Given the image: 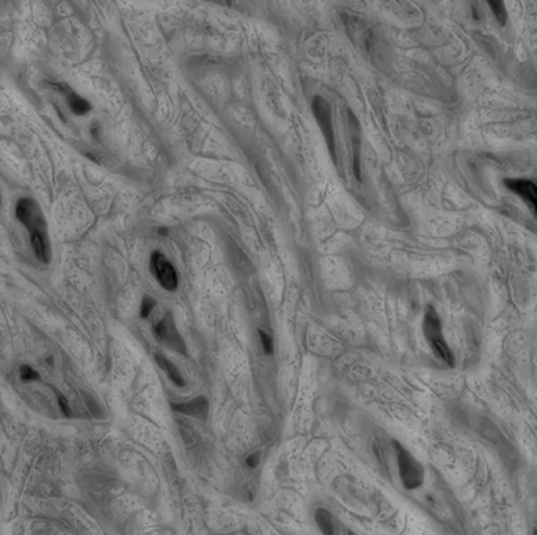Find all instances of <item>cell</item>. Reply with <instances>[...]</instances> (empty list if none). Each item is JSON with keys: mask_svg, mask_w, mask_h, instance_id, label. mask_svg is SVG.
I'll list each match as a JSON object with an SVG mask.
<instances>
[{"mask_svg": "<svg viewBox=\"0 0 537 535\" xmlns=\"http://www.w3.org/2000/svg\"><path fill=\"white\" fill-rule=\"evenodd\" d=\"M172 408L175 411H179V413H184V414H189V416H193V417H200V419H206L207 417V402L204 397H196V399H192L189 402H184V403H172Z\"/></svg>", "mask_w": 537, "mask_h": 535, "instance_id": "9", "label": "cell"}, {"mask_svg": "<svg viewBox=\"0 0 537 535\" xmlns=\"http://www.w3.org/2000/svg\"><path fill=\"white\" fill-rule=\"evenodd\" d=\"M58 402H60V407L63 405V411L64 413H66V414H69V407H68V403H66V400H64V397L63 396H58Z\"/></svg>", "mask_w": 537, "mask_h": 535, "instance_id": "18", "label": "cell"}, {"mask_svg": "<svg viewBox=\"0 0 537 535\" xmlns=\"http://www.w3.org/2000/svg\"><path fill=\"white\" fill-rule=\"evenodd\" d=\"M347 120L350 127V138H352V160H353V174L357 179H361V165H360V151H361V141H360V124L350 110L347 112Z\"/></svg>", "mask_w": 537, "mask_h": 535, "instance_id": "8", "label": "cell"}, {"mask_svg": "<svg viewBox=\"0 0 537 535\" xmlns=\"http://www.w3.org/2000/svg\"><path fill=\"white\" fill-rule=\"evenodd\" d=\"M21 378L24 382H35V380H39V374L33 368L25 364V366H21Z\"/></svg>", "mask_w": 537, "mask_h": 535, "instance_id": "15", "label": "cell"}, {"mask_svg": "<svg viewBox=\"0 0 537 535\" xmlns=\"http://www.w3.org/2000/svg\"><path fill=\"white\" fill-rule=\"evenodd\" d=\"M64 91V95H66V99H68V106H69V109H71V112L74 113V115H79V116H82V115H87L90 110H91V104L85 99V98H82V96H79L77 93H74V91L72 90H63Z\"/></svg>", "mask_w": 537, "mask_h": 535, "instance_id": "10", "label": "cell"}, {"mask_svg": "<svg viewBox=\"0 0 537 535\" xmlns=\"http://www.w3.org/2000/svg\"><path fill=\"white\" fill-rule=\"evenodd\" d=\"M0 203H2V200H0Z\"/></svg>", "mask_w": 537, "mask_h": 535, "instance_id": "20", "label": "cell"}, {"mask_svg": "<svg viewBox=\"0 0 537 535\" xmlns=\"http://www.w3.org/2000/svg\"><path fill=\"white\" fill-rule=\"evenodd\" d=\"M393 448L396 451L399 474H401V480H402L404 487L409 490L418 488L423 484V479H424L423 466L418 463L412 457V454L409 451H405L398 441H393Z\"/></svg>", "mask_w": 537, "mask_h": 535, "instance_id": "3", "label": "cell"}, {"mask_svg": "<svg viewBox=\"0 0 537 535\" xmlns=\"http://www.w3.org/2000/svg\"><path fill=\"white\" fill-rule=\"evenodd\" d=\"M258 334H259L261 345H263L264 353H266V355H272V351H273V342H272V337H270L267 333H264L263 330H259V331H258Z\"/></svg>", "mask_w": 537, "mask_h": 535, "instance_id": "16", "label": "cell"}, {"mask_svg": "<svg viewBox=\"0 0 537 535\" xmlns=\"http://www.w3.org/2000/svg\"><path fill=\"white\" fill-rule=\"evenodd\" d=\"M156 361H157V364H159V366L167 372V375L170 377V380H172L176 386H181V388L186 386L184 377L181 375L179 369L175 366L172 361H168L167 358H164V356H161V355H156Z\"/></svg>", "mask_w": 537, "mask_h": 535, "instance_id": "11", "label": "cell"}, {"mask_svg": "<svg viewBox=\"0 0 537 535\" xmlns=\"http://www.w3.org/2000/svg\"><path fill=\"white\" fill-rule=\"evenodd\" d=\"M154 336L157 339H161L162 342L168 344L170 347H173L179 353H186V344L176 328L172 312L165 314V317L159 323L154 325Z\"/></svg>", "mask_w": 537, "mask_h": 535, "instance_id": "6", "label": "cell"}, {"mask_svg": "<svg viewBox=\"0 0 537 535\" xmlns=\"http://www.w3.org/2000/svg\"><path fill=\"white\" fill-rule=\"evenodd\" d=\"M311 110L314 115V120L318 121L319 129L324 135V140L327 143V148L332 155L333 162L336 163V146H335V132H333V124H332V107L322 96H314L311 102Z\"/></svg>", "mask_w": 537, "mask_h": 535, "instance_id": "4", "label": "cell"}, {"mask_svg": "<svg viewBox=\"0 0 537 535\" xmlns=\"http://www.w3.org/2000/svg\"><path fill=\"white\" fill-rule=\"evenodd\" d=\"M16 217L29 229L33 253L43 262L50 260V242L47 237V225L41 209L32 198H22L16 204Z\"/></svg>", "mask_w": 537, "mask_h": 535, "instance_id": "1", "label": "cell"}, {"mask_svg": "<svg viewBox=\"0 0 537 535\" xmlns=\"http://www.w3.org/2000/svg\"><path fill=\"white\" fill-rule=\"evenodd\" d=\"M314 518H316V523L324 533H327V535L335 533L336 523H335V518L330 512H327L325 508H318L316 513H314Z\"/></svg>", "mask_w": 537, "mask_h": 535, "instance_id": "12", "label": "cell"}, {"mask_svg": "<svg viewBox=\"0 0 537 535\" xmlns=\"http://www.w3.org/2000/svg\"><path fill=\"white\" fill-rule=\"evenodd\" d=\"M504 186L525 201L537 217V184L529 179H506Z\"/></svg>", "mask_w": 537, "mask_h": 535, "instance_id": "7", "label": "cell"}, {"mask_svg": "<svg viewBox=\"0 0 537 535\" xmlns=\"http://www.w3.org/2000/svg\"><path fill=\"white\" fill-rule=\"evenodd\" d=\"M154 306H156L154 298H151L149 295L143 297L141 305H140V317H141V319H146V317L151 314V311L154 309Z\"/></svg>", "mask_w": 537, "mask_h": 535, "instance_id": "14", "label": "cell"}, {"mask_svg": "<svg viewBox=\"0 0 537 535\" xmlns=\"http://www.w3.org/2000/svg\"><path fill=\"white\" fill-rule=\"evenodd\" d=\"M423 331H424V336L426 339L429 341L432 350H434V353L443 360L444 363L448 364V366H454V355L451 348L448 347L446 341H444L443 337V330H441V322H440V317L437 314V311L429 306L426 309V314H424V323H423Z\"/></svg>", "mask_w": 537, "mask_h": 535, "instance_id": "2", "label": "cell"}, {"mask_svg": "<svg viewBox=\"0 0 537 535\" xmlns=\"http://www.w3.org/2000/svg\"><path fill=\"white\" fill-rule=\"evenodd\" d=\"M486 2L489 4L495 19L498 21L501 25H506V22H507V10H506V5H504V0H486Z\"/></svg>", "mask_w": 537, "mask_h": 535, "instance_id": "13", "label": "cell"}, {"mask_svg": "<svg viewBox=\"0 0 537 535\" xmlns=\"http://www.w3.org/2000/svg\"><path fill=\"white\" fill-rule=\"evenodd\" d=\"M149 267L154 278L159 281V284L165 291H176L178 289V273L172 262L159 251H154L151 254Z\"/></svg>", "mask_w": 537, "mask_h": 535, "instance_id": "5", "label": "cell"}, {"mask_svg": "<svg viewBox=\"0 0 537 535\" xmlns=\"http://www.w3.org/2000/svg\"><path fill=\"white\" fill-rule=\"evenodd\" d=\"M245 463H247L248 468L255 469V468L258 466V463H259V454H252V455L245 460Z\"/></svg>", "mask_w": 537, "mask_h": 535, "instance_id": "17", "label": "cell"}, {"mask_svg": "<svg viewBox=\"0 0 537 535\" xmlns=\"http://www.w3.org/2000/svg\"><path fill=\"white\" fill-rule=\"evenodd\" d=\"M157 232H159L161 236H168V229L167 228H159V229H157Z\"/></svg>", "mask_w": 537, "mask_h": 535, "instance_id": "19", "label": "cell"}]
</instances>
